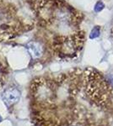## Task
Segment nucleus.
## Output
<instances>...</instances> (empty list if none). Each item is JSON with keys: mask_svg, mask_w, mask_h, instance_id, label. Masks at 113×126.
I'll list each match as a JSON object with an SVG mask.
<instances>
[{"mask_svg": "<svg viewBox=\"0 0 113 126\" xmlns=\"http://www.w3.org/2000/svg\"><path fill=\"white\" fill-rule=\"evenodd\" d=\"M100 28L99 26H95V27H94L91 31H90V39H91V40L96 39V38H98L100 36Z\"/></svg>", "mask_w": 113, "mask_h": 126, "instance_id": "5", "label": "nucleus"}, {"mask_svg": "<svg viewBox=\"0 0 113 126\" xmlns=\"http://www.w3.org/2000/svg\"><path fill=\"white\" fill-rule=\"evenodd\" d=\"M20 97V92L17 87H9L3 93L2 98L8 107H11L19 101Z\"/></svg>", "mask_w": 113, "mask_h": 126, "instance_id": "2", "label": "nucleus"}, {"mask_svg": "<svg viewBox=\"0 0 113 126\" xmlns=\"http://www.w3.org/2000/svg\"><path fill=\"white\" fill-rule=\"evenodd\" d=\"M104 7H105V5H104V3H102V2H100V1L97 2L95 6H94V11L97 12V13H98V12H100L102 9H104Z\"/></svg>", "mask_w": 113, "mask_h": 126, "instance_id": "6", "label": "nucleus"}, {"mask_svg": "<svg viewBox=\"0 0 113 126\" xmlns=\"http://www.w3.org/2000/svg\"><path fill=\"white\" fill-rule=\"evenodd\" d=\"M108 81H109V82H110L111 84L112 85V87H113V76H109L108 77Z\"/></svg>", "mask_w": 113, "mask_h": 126, "instance_id": "7", "label": "nucleus"}, {"mask_svg": "<svg viewBox=\"0 0 113 126\" xmlns=\"http://www.w3.org/2000/svg\"><path fill=\"white\" fill-rule=\"evenodd\" d=\"M0 119H1V118H0Z\"/></svg>", "mask_w": 113, "mask_h": 126, "instance_id": "8", "label": "nucleus"}, {"mask_svg": "<svg viewBox=\"0 0 113 126\" xmlns=\"http://www.w3.org/2000/svg\"><path fill=\"white\" fill-rule=\"evenodd\" d=\"M27 49L31 56L34 58H39L43 53V47L39 42H30L27 45Z\"/></svg>", "mask_w": 113, "mask_h": 126, "instance_id": "3", "label": "nucleus"}, {"mask_svg": "<svg viewBox=\"0 0 113 126\" xmlns=\"http://www.w3.org/2000/svg\"><path fill=\"white\" fill-rule=\"evenodd\" d=\"M23 24L20 22L13 6L0 0V41L16 36L21 31Z\"/></svg>", "mask_w": 113, "mask_h": 126, "instance_id": "1", "label": "nucleus"}, {"mask_svg": "<svg viewBox=\"0 0 113 126\" xmlns=\"http://www.w3.org/2000/svg\"><path fill=\"white\" fill-rule=\"evenodd\" d=\"M8 77V69L3 64V61L0 60V90L3 87Z\"/></svg>", "mask_w": 113, "mask_h": 126, "instance_id": "4", "label": "nucleus"}]
</instances>
